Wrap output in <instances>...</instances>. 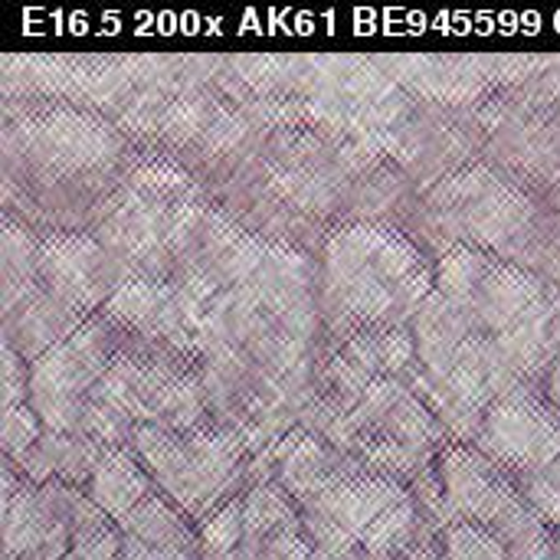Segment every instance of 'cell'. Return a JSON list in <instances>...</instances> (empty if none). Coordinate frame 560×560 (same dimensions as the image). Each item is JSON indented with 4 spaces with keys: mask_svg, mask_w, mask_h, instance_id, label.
<instances>
[{
    "mask_svg": "<svg viewBox=\"0 0 560 560\" xmlns=\"http://www.w3.org/2000/svg\"><path fill=\"white\" fill-rule=\"evenodd\" d=\"M318 305L335 345L358 331L410 328L436 289V262L400 230L341 223L325 236Z\"/></svg>",
    "mask_w": 560,
    "mask_h": 560,
    "instance_id": "6da1fadb",
    "label": "cell"
},
{
    "mask_svg": "<svg viewBox=\"0 0 560 560\" xmlns=\"http://www.w3.org/2000/svg\"><path fill=\"white\" fill-rule=\"evenodd\" d=\"M154 486L190 518L203 522L213 509L240 495L253 472V453L233 427L207 420L194 430L138 427L128 440Z\"/></svg>",
    "mask_w": 560,
    "mask_h": 560,
    "instance_id": "7a4b0ae2",
    "label": "cell"
},
{
    "mask_svg": "<svg viewBox=\"0 0 560 560\" xmlns=\"http://www.w3.org/2000/svg\"><path fill=\"white\" fill-rule=\"evenodd\" d=\"M125 331L95 312L66 341L30 364V407L52 433H79L85 404L105 377Z\"/></svg>",
    "mask_w": 560,
    "mask_h": 560,
    "instance_id": "5b68a950",
    "label": "cell"
},
{
    "mask_svg": "<svg viewBox=\"0 0 560 560\" xmlns=\"http://www.w3.org/2000/svg\"><path fill=\"white\" fill-rule=\"evenodd\" d=\"M518 489H522L525 502L535 509V515H538L551 532H560V456L551 466H545V469L525 476V479L518 482Z\"/></svg>",
    "mask_w": 560,
    "mask_h": 560,
    "instance_id": "9c48e42d",
    "label": "cell"
},
{
    "mask_svg": "<svg viewBox=\"0 0 560 560\" xmlns=\"http://www.w3.org/2000/svg\"><path fill=\"white\" fill-rule=\"evenodd\" d=\"M443 560H512L509 545L479 522H450L440 528Z\"/></svg>",
    "mask_w": 560,
    "mask_h": 560,
    "instance_id": "ba28073f",
    "label": "cell"
},
{
    "mask_svg": "<svg viewBox=\"0 0 560 560\" xmlns=\"http://www.w3.org/2000/svg\"><path fill=\"white\" fill-rule=\"evenodd\" d=\"M472 446L522 482L560 456V410L532 387L502 394L489 404Z\"/></svg>",
    "mask_w": 560,
    "mask_h": 560,
    "instance_id": "8992f818",
    "label": "cell"
},
{
    "mask_svg": "<svg viewBox=\"0 0 560 560\" xmlns=\"http://www.w3.org/2000/svg\"><path fill=\"white\" fill-rule=\"evenodd\" d=\"M430 223L450 236V246H479L495 253L502 246H515L535 223L532 197L502 180L489 167H466L450 174L427 197Z\"/></svg>",
    "mask_w": 560,
    "mask_h": 560,
    "instance_id": "277c9868",
    "label": "cell"
},
{
    "mask_svg": "<svg viewBox=\"0 0 560 560\" xmlns=\"http://www.w3.org/2000/svg\"><path fill=\"white\" fill-rule=\"evenodd\" d=\"M121 151L125 138L108 121L69 105L30 112L20 121L7 118L3 125L7 164L23 161L39 187H62L79 177L92 190L115 171Z\"/></svg>",
    "mask_w": 560,
    "mask_h": 560,
    "instance_id": "3957f363",
    "label": "cell"
},
{
    "mask_svg": "<svg viewBox=\"0 0 560 560\" xmlns=\"http://www.w3.org/2000/svg\"><path fill=\"white\" fill-rule=\"evenodd\" d=\"M154 492H158V486L131 446H105L102 450V456L89 476V499L115 525H121Z\"/></svg>",
    "mask_w": 560,
    "mask_h": 560,
    "instance_id": "52a82bcc",
    "label": "cell"
},
{
    "mask_svg": "<svg viewBox=\"0 0 560 560\" xmlns=\"http://www.w3.org/2000/svg\"><path fill=\"white\" fill-rule=\"evenodd\" d=\"M43 420L36 417V410L30 404L16 407V410H3V423H0V436H3V456L7 463H23V456L39 443L43 436Z\"/></svg>",
    "mask_w": 560,
    "mask_h": 560,
    "instance_id": "30bf717a",
    "label": "cell"
}]
</instances>
